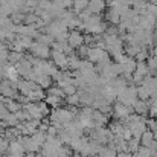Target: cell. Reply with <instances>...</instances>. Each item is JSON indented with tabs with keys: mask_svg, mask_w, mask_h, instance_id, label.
Here are the masks:
<instances>
[{
	"mask_svg": "<svg viewBox=\"0 0 157 157\" xmlns=\"http://www.w3.org/2000/svg\"><path fill=\"white\" fill-rule=\"evenodd\" d=\"M67 44L72 46L73 49H78V48H81L82 44H86L82 32H81L79 29H70L69 38H67Z\"/></svg>",
	"mask_w": 157,
	"mask_h": 157,
	"instance_id": "3957f363",
	"label": "cell"
},
{
	"mask_svg": "<svg viewBox=\"0 0 157 157\" xmlns=\"http://www.w3.org/2000/svg\"><path fill=\"white\" fill-rule=\"evenodd\" d=\"M137 98L139 99H144V101H148L151 98V92L144 84H140V86H137Z\"/></svg>",
	"mask_w": 157,
	"mask_h": 157,
	"instance_id": "5bb4252c",
	"label": "cell"
},
{
	"mask_svg": "<svg viewBox=\"0 0 157 157\" xmlns=\"http://www.w3.org/2000/svg\"><path fill=\"white\" fill-rule=\"evenodd\" d=\"M58 128L55 127V125H49V128H48V136H58Z\"/></svg>",
	"mask_w": 157,
	"mask_h": 157,
	"instance_id": "603a6c76",
	"label": "cell"
},
{
	"mask_svg": "<svg viewBox=\"0 0 157 157\" xmlns=\"http://www.w3.org/2000/svg\"><path fill=\"white\" fill-rule=\"evenodd\" d=\"M127 145H128V153H134V151H137L139 147H140V139L131 137L130 140H127Z\"/></svg>",
	"mask_w": 157,
	"mask_h": 157,
	"instance_id": "ac0fdd59",
	"label": "cell"
},
{
	"mask_svg": "<svg viewBox=\"0 0 157 157\" xmlns=\"http://www.w3.org/2000/svg\"><path fill=\"white\" fill-rule=\"evenodd\" d=\"M154 133L151 131V130H145L144 131V134L140 136V145H144V147H151L153 145V142H154Z\"/></svg>",
	"mask_w": 157,
	"mask_h": 157,
	"instance_id": "ba28073f",
	"label": "cell"
},
{
	"mask_svg": "<svg viewBox=\"0 0 157 157\" xmlns=\"http://www.w3.org/2000/svg\"><path fill=\"white\" fill-rule=\"evenodd\" d=\"M29 51H31L32 55L40 56L41 59H49L51 58V53H52V48L51 46H46V44H41L38 41H34Z\"/></svg>",
	"mask_w": 157,
	"mask_h": 157,
	"instance_id": "7a4b0ae2",
	"label": "cell"
},
{
	"mask_svg": "<svg viewBox=\"0 0 157 157\" xmlns=\"http://www.w3.org/2000/svg\"><path fill=\"white\" fill-rule=\"evenodd\" d=\"M25 55L21 52H15V51H9V55H8V63H11V64H17L18 61H21V58H23Z\"/></svg>",
	"mask_w": 157,
	"mask_h": 157,
	"instance_id": "2e32d148",
	"label": "cell"
},
{
	"mask_svg": "<svg viewBox=\"0 0 157 157\" xmlns=\"http://www.w3.org/2000/svg\"><path fill=\"white\" fill-rule=\"evenodd\" d=\"M9 153H21L25 154V148L20 142V139H14V140H9Z\"/></svg>",
	"mask_w": 157,
	"mask_h": 157,
	"instance_id": "9c48e42d",
	"label": "cell"
},
{
	"mask_svg": "<svg viewBox=\"0 0 157 157\" xmlns=\"http://www.w3.org/2000/svg\"><path fill=\"white\" fill-rule=\"evenodd\" d=\"M48 95H55V96H59L63 99H66V93H64V89H61L59 86H52L48 89Z\"/></svg>",
	"mask_w": 157,
	"mask_h": 157,
	"instance_id": "9a60e30c",
	"label": "cell"
},
{
	"mask_svg": "<svg viewBox=\"0 0 157 157\" xmlns=\"http://www.w3.org/2000/svg\"><path fill=\"white\" fill-rule=\"evenodd\" d=\"M64 93H66V96H69V95H75V93H78V87L72 82V84H69V86L64 87Z\"/></svg>",
	"mask_w": 157,
	"mask_h": 157,
	"instance_id": "7402d4cb",
	"label": "cell"
},
{
	"mask_svg": "<svg viewBox=\"0 0 157 157\" xmlns=\"http://www.w3.org/2000/svg\"><path fill=\"white\" fill-rule=\"evenodd\" d=\"M44 101L51 105L52 108H59V105L63 104V101H64V99H63V98H59V96H55V95H48Z\"/></svg>",
	"mask_w": 157,
	"mask_h": 157,
	"instance_id": "4fadbf2b",
	"label": "cell"
},
{
	"mask_svg": "<svg viewBox=\"0 0 157 157\" xmlns=\"http://www.w3.org/2000/svg\"><path fill=\"white\" fill-rule=\"evenodd\" d=\"M51 58H52L53 64H55L58 69H61V70H67V69H69V56H67L64 52L52 51Z\"/></svg>",
	"mask_w": 157,
	"mask_h": 157,
	"instance_id": "277c9868",
	"label": "cell"
},
{
	"mask_svg": "<svg viewBox=\"0 0 157 157\" xmlns=\"http://www.w3.org/2000/svg\"><path fill=\"white\" fill-rule=\"evenodd\" d=\"M34 81H37V84H38L41 89H44V90H48L49 87H52V82H53L52 76H49V75H46V73L37 75Z\"/></svg>",
	"mask_w": 157,
	"mask_h": 157,
	"instance_id": "52a82bcc",
	"label": "cell"
},
{
	"mask_svg": "<svg viewBox=\"0 0 157 157\" xmlns=\"http://www.w3.org/2000/svg\"><path fill=\"white\" fill-rule=\"evenodd\" d=\"M5 104H6L8 110H9L11 113H17L18 110H21V108H23V104H20L17 99H11V98H6Z\"/></svg>",
	"mask_w": 157,
	"mask_h": 157,
	"instance_id": "30bf717a",
	"label": "cell"
},
{
	"mask_svg": "<svg viewBox=\"0 0 157 157\" xmlns=\"http://www.w3.org/2000/svg\"><path fill=\"white\" fill-rule=\"evenodd\" d=\"M131 113H134L133 105H125V104H122V102H119V101L113 105V114H114V117L117 121H122L124 122Z\"/></svg>",
	"mask_w": 157,
	"mask_h": 157,
	"instance_id": "6da1fadb",
	"label": "cell"
},
{
	"mask_svg": "<svg viewBox=\"0 0 157 157\" xmlns=\"http://www.w3.org/2000/svg\"><path fill=\"white\" fill-rule=\"evenodd\" d=\"M0 157H9V156L8 154H3V156H0Z\"/></svg>",
	"mask_w": 157,
	"mask_h": 157,
	"instance_id": "d4e9b609",
	"label": "cell"
},
{
	"mask_svg": "<svg viewBox=\"0 0 157 157\" xmlns=\"http://www.w3.org/2000/svg\"><path fill=\"white\" fill-rule=\"evenodd\" d=\"M134 113L140 114V116H147L150 111V101H144V99H136V102L133 104Z\"/></svg>",
	"mask_w": 157,
	"mask_h": 157,
	"instance_id": "8992f818",
	"label": "cell"
},
{
	"mask_svg": "<svg viewBox=\"0 0 157 157\" xmlns=\"http://www.w3.org/2000/svg\"><path fill=\"white\" fill-rule=\"evenodd\" d=\"M147 127H148V130H151L154 133V136H157V119L156 117L147 119Z\"/></svg>",
	"mask_w": 157,
	"mask_h": 157,
	"instance_id": "44dd1931",
	"label": "cell"
},
{
	"mask_svg": "<svg viewBox=\"0 0 157 157\" xmlns=\"http://www.w3.org/2000/svg\"><path fill=\"white\" fill-rule=\"evenodd\" d=\"M48 128H49V125H46V124H43V122H41L40 127H38V130H40V131H44V133H48Z\"/></svg>",
	"mask_w": 157,
	"mask_h": 157,
	"instance_id": "cb8c5ba5",
	"label": "cell"
},
{
	"mask_svg": "<svg viewBox=\"0 0 157 157\" xmlns=\"http://www.w3.org/2000/svg\"><path fill=\"white\" fill-rule=\"evenodd\" d=\"M40 15H37L35 12H31V14H26V18H25V25H35L38 21Z\"/></svg>",
	"mask_w": 157,
	"mask_h": 157,
	"instance_id": "ffe728a7",
	"label": "cell"
},
{
	"mask_svg": "<svg viewBox=\"0 0 157 157\" xmlns=\"http://www.w3.org/2000/svg\"><path fill=\"white\" fill-rule=\"evenodd\" d=\"M150 101V111H148V114H150V117H157V98L156 99H148Z\"/></svg>",
	"mask_w": 157,
	"mask_h": 157,
	"instance_id": "d6986e66",
	"label": "cell"
},
{
	"mask_svg": "<svg viewBox=\"0 0 157 157\" xmlns=\"http://www.w3.org/2000/svg\"><path fill=\"white\" fill-rule=\"evenodd\" d=\"M136 73L142 75V76H148L151 72H150V67H148V63L147 61H137V67H136Z\"/></svg>",
	"mask_w": 157,
	"mask_h": 157,
	"instance_id": "8fae6325",
	"label": "cell"
},
{
	"mask_svg": "<svg viewBox=\"0 0 157 157\" xmlns=\"http://www.w3.org/2000/svg\"><path fill=\"white\" fill-rule=\"evenodd\" d=\"M32 139H34V142L37 144V145H40V147H43L44 144H46V139H48V133H44V131H37V133H34L32 134Z\"/></svg>",
	"mask_w": 157,
	"mask_h": 157,
	"instance_id": "7c38bea8",
	"label": "cell"
},
{
	"mask_svg": "<svg viewBox=\"0 0 157 157\" xmlns=\"http://www.w3.org/2000/svg\"><path fill=\"white\" fill-rule=\"evenodd\" d=\"M147 128H148V127H147V117H144L142 121H139V122L130 125L131 134H133V137H136V139H140V136L144 134V131H145Z\"/></svg>",
	"mask_w": 157,
	"mask_h": 157,
	"instance_id": "5b68a950",
	"label": "cell"
},
{
	"mask_svg": "<svg viewBox=\"0 0 157 157\" xmlns=\"http://www.w3.org/2000/svg\"><path fill=\"white\" fill-rule=\"evenodd\" d=\"M64 102H66L67 105H70V107L81 105V101H79V95H78V93H75V95H69V96H66Z\"/></svg>",
	"mask_w": 157,
	"mask_h": 157,
	"instance_id": "e0dca14e",
	"label": "cell"
}]
</instances>
